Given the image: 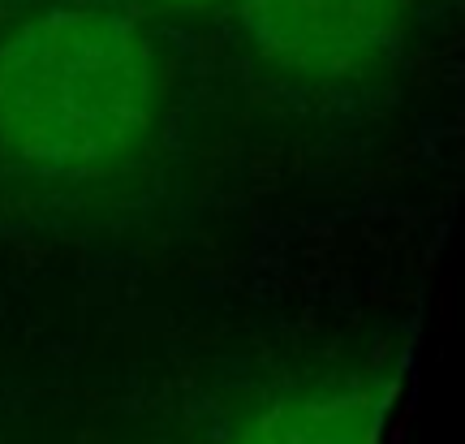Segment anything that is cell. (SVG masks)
Masks as SVG:
<instances>
[{"label":"cell","instance_id":"4","mask_svg":"<svg viewBox=\"0 0 465 444\" xmlns=\"http://www.w3.org/2000/svg\"><path fill=\"white\" fill-rule=\"evenodd\" d=\"M164 5H182V9H199V5H212V0H164Z\"/></svg>","mask_w":465,"mask_h":444},{"label":"cell","instance_id":"3","mask_svg":"<svg viewBox=\"0 0 465 444\" xmlns=\"http://www.w3.org/2000/svg\"><path fill=\"white\" fill-rule=\"evenodd\" d=\"M383 414V384H315L272 397L229 444H380Z\"/></svg>","mask_w":465,"mask_h":444},{"label":"cell","instance_id":"1","mask_svg":"<svg viewBox=\"0 0 465 444\" xmlns=\"http://www.w3.org/2000/svg\"><path fill=\"white\" fill-rule=\"evenodd\" d=\"M155 113V44L116 5H48L0 39V168L9 173L100 177L147 143Z\"/></svg>","mask_w":465,"mask_h":444},{"label":"cell","instance_id":"2","mask_svg":"<svg viewBox=\"0 0 465 444\" xmlns=\"http://www.w3.org/2000/svg\"><path fill=\"white\" fill-rule=\"evenodd\" d=\"M250 48L306 83L380 74L401 48L405 0H237Z\"/></svg>","mask_w":465,"mask_h":444}]
</instances>
